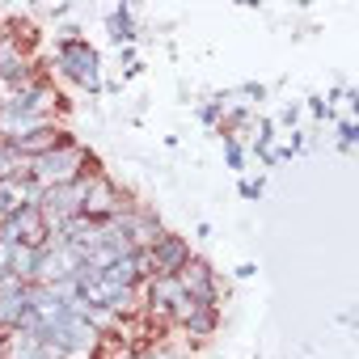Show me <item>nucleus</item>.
I'll return each mask as SVG.
<instances>
[{
    "label": "nucleus",
    "instance_id": "obj_7",
    "mask_svg": "<svg viewBox=\"0 0 359 359\" xmlns=\"http://www.w3.org/2000/svg\"><path fill=\"white\" fill-rule=\"evenodd\" d=\"M169 325H177L182 334H191L195 342H208L216 334V325H220V309H208V304H199L191 296H177L173 309H169Z\"/></svg>",
    "mask_w": 359,
    "mask_h": 359
},
{
    "label": "nucleus",
    "instance_id": "obj_1",
    "mask_svg": "<svg viewBox=\"0 0 359 359\" xmlns=\"http://www.w3.org/2000/svg\"><path fill=\"white\" fill-rule=\"evenodd\" d=\"M51 68H55L68 85L85 89V93H93V97L106 89V81H102V55H97V47H93L89 39H81V30H76V26L55 30Z\"/></svg>",
    "mask_w": 359,
    "mask_h": 359
},
{
    "label": "nucleus",
    "instance_id": "obj_20",
    "mask_svg": "<svg viewBox=\"0 0 359 359\" xmlns=\"http://www.w3.org/2000/svg\"><path fill=\"white\" fill-rule=\"evenodd\" d=\"M237 93H241V97H250V102H266V85H258V81H245Z\"/></svg>",
    "mask_w": 359,
    "mask_h": 359
},
{
    "label": "nucleus",
    "instance_id": "obj_10",
    "mask_svg": "<svg viewBox=\"0 0 359 359\" xmlns=\"http://www.w3.org/2000/svg\"><path fill=\"white\" fill-rule=\"evenodd\" d=\"M152 254V266H156V275H177V271H187V262L195 258L191 254V241L187 237H177V233H161L156 237V245L148 250Z\"/></svg>",
    "mask_w": 359,
    "mask_h": 359
},
{
    "label": "nucleus",
    "instance_id": "obj_14",
    "mask_svg": "<svg viewBox=\"0 0 359 359\" xmlns=\"http://www.w3.org/2000/svg\"><path fill=\"white\" fill-rule=\"evenodd\" d=\"M229 106H233V93H216V97H208V102L199 106V123H203V127H220V118H224Z\"/></svg>",
    "mask_w": 359,
    "mask_h": 359
},
{
    "label": "nucleus",
    "instance_id": "obj_8",
    "mask_svg": "<svg viewBox=\"0 0 359 359\" xmlns=\"http://www.w3.org/2000/svg\"><path fill=\"white\" fill-rule=\"evenodd\" d=\"M173 279H177V287H182V296H191V300H199L208 309H220V300H224L220 296V279H216V271L203 258H191L187 271H177Z\"/></svg>",
    "mask_w": 359,
    "mask_h": 359
},
{
    "label": "nucleus",
    "instance_id": "obj_11",
    "mask_svg": "<svg viewBox=\"0 0 359 359\" xmlns=\"http://www.w3.org/2000/svg\"><path fill=\"white\" fill-rule=\"evenodd\" d=\"M72 140V131H64L60 123H47V127H39V131H30V135H22V140H9L26 161H39V156H47V152H55L60 144H68Z\"/></svg>",
    "mask_w": 359,
    "mask_h": 359
},
{
    "label": "nucleus",
    "instance_id": "obj_25",
    "mask_svg": "<svg viewBox=\"0 0 359 359\" xmlns=\"http://www.w3.org/2000/svg\"><path fill=\"white\" fill-rule=\"evenodd\" d=\"M0 148H5V140H0Z\"/></svg>",
    "mask_w": 359,
    "mask_h": 359
},
{
    "label": "nucleus",
    "instance_id": "obj_16",
    "mask_svg": "<svg viewBox=\"0 0 359 359\" xmlns=\"http://www.w3.org/2000/svg\"><path fill=\"white\" fill-rule=\"evenodd\" d=\"M355 144H359V123H355V118H342V123H338V148L351 152Z\"/></svg>",
    "mask_w": 359,
    "mask_h": 359
},
{
    "label": "nucleus",
    "instance_id": "obj_18",
    "mask_svg": "<svg viewBox=\"0 0 359 359\" xmlns=\"http://www.w3.org/2000/svg\"><path fill=\"white\" fill-rule=\"evenodd\" d=\"M262 191H266L262 177H241V199H262Z\"/></svg>",
    "mask_w": 359,
    "mask_h": 359
},
{
    "label": "nucleus",
    "instance_id": "obj_17",
    "mask_svg": "<svg viewBox=\"0 0 359 359\" xmlns=\"http://www.w3.org/2000/svg\"><path fill=\"white\" fill-rule=\"evenodd\" d=\"M144 359H191L187 351H177V346H169V342H161V346H152Z\"/></svg>",
    "mask_w": 359,
    "mask_h": 359
},
{
    "label": "nucleus",
    "instance_id": "obj_19",
    "mask_svg": "<svg viewBox=\"0 0 359 359\" xmlns=\"http://www.w3.org/2000/svg\"><path fill=\"white\" fill-rule=\"evenodd\" d=\"M22 287H30V283H22V279L9 275V271H0V296H13V292H22Z\"/></svg>",
    "mask_w": 359,
    "mask_h": 359
},
{
    "label": "nucleus",
    "instance_id": "obj_22",
    "mask_svg": "<svg viewBox=\"0 0 359 359\" xmlns=\"http://www.w3.org/2000/svg\"><path fill=\"white\" fill-rule=\"evenodd\" d=\"M296 118H300V102H287V106L279 110V123H283V127H296Z\"/></svg>",
    "mask_w": 359,
    "mask_h": 359
},
{
    "label": "nucleus",
    "instance_id": "obj_24",
    "mask_svg": "<svg viewBox=\"0 0 359 359\" xmlns=\"http://www.w3.org/2000/svg\"><path fill=\"white\" fill-rule=\"evenodd\" d=\"M0 359H5V334H0Z\"/></svg>",
    "mask_w": 359,
    "mask_h": 359
},
{
    "label": "nucleus",
    "instance_id": "obj_15",
    "mask_svg": "<svg viewBox=\"0 0 359 359\" xmlns=\"http://www.w3.org/2000/svg\"><path fill=\"white\" fill-rule=\"evenodd\" d=\"M224 165H229V169H237V173L245 169V144H241V140H233V135H224Z\"/></svg>",
    "mask_w": 359,
    "mask_h": 359
},
{
    "label": "nucleus",
    "instance_id": "obj_4",
    "mask_svg": "<svg viewBox=\"0 0 359 359\" xmlns=\"http://www.w3.org/2000/svg\"><path fill=\"white\" fill-rule=\"evenodd\" d=\"M60 93H55V85L39 72L34 81H26L22 89H13V93H5V110L9 114H18V118H34V123H55V110H60Z\"/></svg>",
    "mask_w": 359,
    "mask_h": 359
},
{
    "label": "nucleus",
    "instance_id": "obj_12",
    "mask_svg": "<svg viewBox=\"0 0 359 359\" xmlns=\"http://www.w3.org/2000/svg\"><path fill=\"white\" fill-rule=\"evenodd\" d=\"M43 187L39 182H0V220L18 216L22 208H39Z\"/></svg>",
    "mask_w": 359,
    "mask_h": 359
},
{
    "label": "nucleus",
    "instance_id": "obj_6",
    "mask_svg": "<svg viewBox=\"0 0 359 359\" xmlns=\"http://www.w3.org/2000/svg\"><path fill=\"white\" fill-rule=\"evenodd\" d=\"M34 76H39V64H34L30 47H26L18 34L0 30V85L13 93V89H22V85L34 81Z\"/></svg>",
    "mask_w": 359,
    "mask_h": 359
},
{
    "label": "nucleus",
    "instance_id": "obj_3",
    "mask_svg": "<svg viewBox=\"0 0 359 359\" xmlns=\"http://www.w3.org/2000/svg\"><path fill=\"white\" fill-rule=\"evenodd\" d=\"M89 177H93V173L76 177V182H64V187H47V191H43V199H39V212H43V224H47V233H60L68 220L85 216Z\"/></svg>",
    "mask_w": 359,
    "mask_h": 359
},
{
    "label": "nucleus",
    "instance_id": "obj_13",
    "mask_svg": "<svg viewBox=\"0 0 359 359\" xmlns=\"http://www.w3.org/2000/svg\"><path fill=\"white\" fill-rule=\"evenodd\" d=\"M110 39L114 47H131L140 34H135V18H131V5H114L110 9Z\"/></svg>",
    "mask_w": 359,
    "mask_h": 359
},
{
    "label": "nucleus",
    "instance_id": "obj_5",
    "mask_svg": "<svg viewBox=\"0 0 359 359\" xmlns=\"http://www.w3.org/2000/svg\"><path fill=\"white\" fill-rule=\"evenodd\" d=\"M127 208H131V195H127V191H123V187L114 182L110 173H102V169H97V173L89 177V195H85V216L102 224V220H118V216H123Z\"/></svg>",
    "mask_w": 359,
    "mask_h": 359
},
{
    "label": "nucleus",
    "instance_id": "obj_21",
    "mask_svg": "<svg viewBox=\"0 0 359 359\" xmlns=\"http://www.w3.org/2000/svg\"><path fill=\"white\" fill-rule=\"evenodd\" d=\"M309 114H313V118H334V106H330L325 97H309Z\"/></svg>",
    "mask_w": 359,
    "mask_h": 359
},
{
    "label": "nucleus",
    "instance_id": "obj_9",
    "mask_svg": "<svg viewBox=\"0 0 359 359\" xmlns=\"http://www.w3.org/2000/svg\"><path fill=\"white\" fill-rule=\"evenodd\" d=\"M118 224H123V233H127L131 250H152V245H156V237L165 233L161 216H156L152 208H144V203H131V208L118 216Z\"/></svg>",
    "mask_w": 359,
    "mask_h": 359
},
{
    "label": "nucleus",
    "instance_id": "obj_23",
    "mask_svg": "<svg viewBox=\"0 0 359 359\" xmlns=\"http://www.w3.org/2000/svg\"><path fill=\"white\" fill-rule=\"evenodd\" d=\"M233 275H237V279H250V275H258V266H254V262H241Z\"/></svg>",
    "mask_w": 359,
    "mask_h": 359
},
{
    "label": "nucleus",
    "instance_id": "obj_2",
    "mask_svg": "<svg viewBox=\"0 0 359 359\" xmlns=\"http://www.w3.org/2000/svg\"><path fill=\"white\" fill-rule=\"evenodd\" d=\"M85 173H97V156H93V152L72 135L68 144H60L55 152H47V156H39V161H34L30 182H39V187L47 191V187L76 182V177H85Z\"/></svg>",
    "mask_w": 359,
    "mask_h": 359
}]
</instances>
